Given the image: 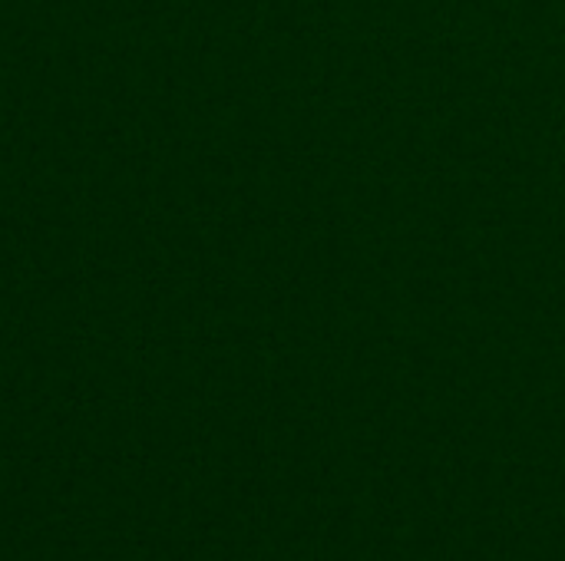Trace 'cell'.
<instances>
[]
</instances>
